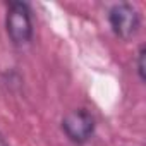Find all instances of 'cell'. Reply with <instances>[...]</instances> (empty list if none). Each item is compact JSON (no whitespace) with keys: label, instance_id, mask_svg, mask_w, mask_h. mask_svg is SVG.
Here are the masks:
<instances>
[{"label":"cell","instance_id":"6da1fadb","mask_svg":"<svg viewBox=\"0 0 146 146\" xmlns=\"http://www.w3.org/2000/svg\"><path fill=\"white\" fill-rule=\"evenodd\" d=\"M5 29L9 40L16 45H26L33 38V19L26 2H11L5 14Z\"/></svg>","mask_w":146,"mask_h":146},{"label":"cell","instance_id":"7a4b0ae2","mask_svg":"<svg viewBox=\"0 0 146 146\" xmlns=\"http://www.w3.org/2000/svg\"><path fill=\"white\" fill-rule=\"evenodd\" d=\"M107 17H108V24H110L113 35L124 41L134 38L139 31L141 16L132 4H127V2L113 4L108 9Z\"/></svg>","mask_w":146,"mask_h":146},{"label":"cell","instance_id":"3957f363","mask_svg":"<svg viewBox=\"0 0 146 146\" xmlns=\"http://www.w3.org/2000/svg\"><path fill=\"white\" fill-rule=\"evenodd\" d=\"M62 131L67 136V139L74 144H84L88 143L96 129L95 117L86 108H76L70 110L62 119Z\"/></svg>","mask_w":146,"mask_h":146},{"label":"cell","instance_id":"277c9868","mask_svg":"<svg viewBox=\"0 0 146 146\" xmlns=\"http://www.w3.org/2000/svg\"><path fill=\"white\" fill-rule=\"evenodd\" d=\"M144 58H146V46L141 45L137 48V55H136V70H137V76H139V81L144 83L146 81V69H144Z\"/></svg>","mask_w":146,"mask_h":146},{"label":"cell","instance_id":"5b68a950","mask_svg":"<svg viewBox=\"0 0 146 146\" xmlns=\"http://www.w3.org/2000/svg\"><path fill=\"white\" fill-rule=\"evenodd\" d=\"M0 146H7V143L4 141V137H2V136H0Z\"/></svg>","mask_w":146,"mask_h":146}]
</instances>
